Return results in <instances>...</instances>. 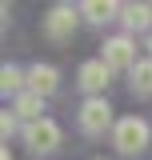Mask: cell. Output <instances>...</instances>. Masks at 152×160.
I'll use <instances>...</instances> for the list:
<instances>
[{"mask_svg": "<svg viewBox=\"0 0 152 160\" xmlns=\"http://www.w3.org/2000/svg\"><path fill=\"white\" fill-rule=\"evenodd\" d=\"M112 144L124 152V156H140L148 148V124L140 116H120L112 128Z\"/></svg>", "mask_w": 152, "mask_h": 160, "instance_id": "obj_1", "label": "cell"}, {"mask_svg": "<svg viewBox=\"0 0 152 160\" xmlns=\"http://www.w3.org/2000/svg\"><path fill=\"white\" fill-rule=\"evenodd\" d=\"M24 144H28V152L32 156H48V152H56L60 148V124L56 120H36V124H24Z\"/></svg>", "mask_w": 152, "mask_h": 160, "instance_id": "obj_2", "label": "cell"}, {"mask_svg": "<svg viewBox=\"0 0 152 160\" xmlns=\"http://www.w3.org/2000/svg\"><path fill=\"white\" fill-rule=\"evenodd\" d=\"M108 128H116L112 124V104L104 96H92L80 104V132H88V136H104Z\"/></svg>", "mask_w": 152, "mask_h": 160, "instance_id": "obj_3", "label": "cell"}, {"mask_svg": "<svg viewBox=\"0 0 152 160\" xmlns=\"http://www.w3.org/2000/svg\"><path fill=\"white\" fill-rule=\"evenodd\" d=\"M100 60H104L108 68H128V72L140 64V60H136V44H132V36H112V40H104Z\"/></svg>", "mask_w": 152, "mask_h": 160, "instance_id": "obj_4", "label": "cell"}, {"mask_svg": "<svg viewBox=\"0 0 152 160\" xmlns=\"http://www.w3.org/2000/svg\"><path fill=\"white\" fill-rule=\"evenodd\" d=\"M76 24H80V8H72V4H56L52 12H48V20H44V32L52 40H68L76 32Z\"/></svg>", "mask_w": 152, "mask_h": 160, "instance_id": "obj_5", "label": "cell"}, {"mask_svg": "<svg viewBox=\"0 0 152 160\" xmlns=\"http://www.w3.org/2000/svg\"><path fill=\"white\" fill-rule=\"evenodd\" d=\"M108 76H112V68L104 64V60H84L80 64V88L92 96H104V88H108Z\"/></svg>", "mask_w": 152, "mask_h": 160, "instance_id": "obj_6", "label": "cell"}, {"mask_svg": "<svg viewBox=\"0 0 152 160\" xmlns=\"http://www.w3.org/2000/svg\"><path fill=\"white\" fill-rule=\"evenodd\" d=\"M60 84V72L52 64H32L28 68V92H36V96H52Z\"/></svg>", "mask_w": 152, "mask_h": 160, "instance_id": "obj_7", "label": "cell"}, {"mask_svg": "<svg viewBox=\"0 0 152 160\" xmlns=\"http://www.w3.org/2000/svg\"><path fill=\"white\" fill-rule=\"evenodd\" d=\"M12 112H16L24 124H36V120H44V96H36V92H20L16 104H12Z\"/></svg>", "mask_w": 152, "mask_h": 160, "instance_id": "obj_8", "label": "cell"}, {"mask_svg": "<svg viewBox=\"0 0 152 160\" xmlns=\"http://www.w3.org/2000/svg\"><path fill=\"white\" fill-rule=\"evenodd\" d=\"M116 12H120V8H116L112 0H84V4H80V16L92 20V24H108Z\"/></svg>", "mask_w": 152, "mask_h": 160, "instance_id": "obj_9", "label": "cell"}, {"mask_svg": "<svg viewBox=\"0 0 152 160\" xmlns=\"http://www.w3.org/2000/svg\"><path fill=\"white\" fill-rule=\"evenodd\" d=\"M124 24L136 32H152V4H124Z\"/></svg>", "mask_w": 152, "mask_h": 160, "instance_id": "obj_10", "label": "cell"}, {"mask_svg": "<svg viewBox=\"0 0 152 160\" xmlns=\"http://www.w3.org/2000/svg\"><path fill=\"white\" fill-rule=\"evenodd\" d=\"M128 84H132V96H152V56L128 72Z\"/></svg>", "mask_w": 152, "mask_h": 160, "instance_id": "obj_11", "label": "cell"}, {"mask_svg": "<svg viewBox=\"0 0 152 160\" xmlns=\"http://www.w3.org/2000/svg\"><path fill=\"white\" fill-rule=\"evenodd\" d=\"M24 84H28V72H20V68H12V64H4V68H0V88H4V92L20 96V92H28Z\"/></svg>", "mask_w": 152, "mask_h": 160, "instance_id": "obj_12", "label": "cell"}, {"mask_svg": "<svg viewBox=\"0 0 152 160\" xmlns=\"http://www.w3.org/2000/svg\"><path fill=\"white\" fill-rule=\"evenodd\" d=\"M16 112H4V116H0V132H4V140H8V136H12V132H16Z\"/></svg>", "mask_w": 152, "mask_h": 160, "instance_id": "obj_13", "label": "cell"}, {"mask_svg": "<svg viewBox=\"0 0 152 160\" xmlns=\"http://www.w3.org/2000/svg\"><path fill=\"white\" fill-rule=\"evenodd\" d=\"M0 160H12V152H8V144H4V152H0Z\"/></svg>", "mask_w": 152, "mask_h": 160, "instance_id": "obj_14", "label": "cell"}, {"mask_svg": "<svg viewBox=\"0 0 152 160\" xmlns=\"http://www.w3.org/2000/svg\"><path fill=\"white\" fill-rule=\"evenodd\" d=\"M148 52H152V32H148Z\"/></svg>", "mask_w": 152, "mask_h": 160, "instance_id": "obj_15", "label": "cell"}, {"mask_svg": "<svg viewBox=\"0 0 152 160\" xmlns=\"http://www.w3.org/2000/svg\"><path fill=\"white\" fill-rule=\"evenodd\" d=\"M96 160H104V156H96Z\"/></svg>", "mask_w": 152, "mask_h": 160, "instance_id": "obj_16", "label": "cell"}]
</instances>
